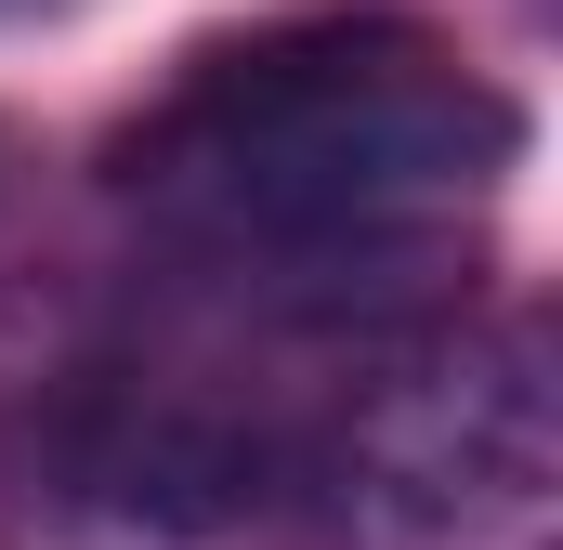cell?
<instances>
[{"label":"cell","instance_id":"obj_1","mask_svg":"<svg viewBox=\"0 0 563 550\" xmlns=\"http://www.w3.org/2000/svg\"><path fill=\"white\" fill-rule=\"evenodd\" d=\"M511 157L525 106L420 0H288L197 40L106 132V210L132 223V275L432 328Z\"/></svg>","mask_w":563,"mask_h":550},{"label":"cell","instance_id":"obj_2","mask_svg":"<svg viewBox=\"0 0 563 550\" xmlns=\"http://www.w3.org/2000/svg\"><path fill=\"white\" fill-rule=\"evenodd\" d=\"M407 341L119 275L0 407V550H314L341 419Z\"/></svg>","mask_w":563,"mask_h":550},{"label":"cell","instance_id":"obj_3","mask_svg":"<svg viewBox=\"0 0 563 550\" xmlns=\"http://www.w3.org/2000/svg\"><path fill=\"white\" fill-rule=\"evenodd\" d=\"M328 550H563V354L538 301L432 315L354 394Z\"/></svg>","mask_w":563,"mask_h":550},{"label":"cell","instance_id":"obj_4","mask_svg":"<svg viewBox=\"0 0 563 550\" xmlns=\"http://www.w3.org/2000/svg\"><path fill=\"white\" fill-rule=\"evenodd\" d=\"M66 328H79V288H40V275H0V407L66 354Z\"/></svg>","mask_w":563,"mask_h":550},{"label":"cell","instance_id":"obj_5","mask_svg":"<svg viewBox=\"0 0 563 550\" xmlns=\"http://www.w3.org/2000/svg\"><path fill=\"white\" fill-rule=\"evenodd\" d=\"M26 13H66V0H0V26H26Z\"/></svg>","mask_w":563,"mask_h":550}]
</instances>
